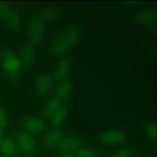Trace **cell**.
Returning a JSON list of instances; mask_svg holds the SVG:
<instances>
[{
  "instance_id": "obj_1",
  "label": "cell",
  "mask_w": 157,
  "mask_h": 157,
  "mask_svg": "<svg viewBox=\"0 0 157 157\" xmlns=\"http://www.w3.org/2000/svg\"><path fill=\"white\" fill-rule=\"evenodd\" d=\"M80 29L77 25H72L58 34L53 40L50 52L55 58H60L73 48L78 42Z\"/></svg>"
},
{
  "instance_id": "obj_2",
  "label": "cell",
  "mask_w": 157,
  "mask_h": 157,
  "mask_svg": "<svg viewBox=\"0 0 157 157\" xmlns=\"http://www.w3.org/2000/svg\"><path fill=\"white\" fill-rule=\"evenodd\" d=\"M0 63L6 75L12 81H17L21 74L23 65L21 60L13 52L6 49L1 54Z\"/></svg>"
},
{
  "instance_id": "obj_3",
  "label": "cell",
  "mask_w": 157,
  "mask_h": 157,
  "mask_svg": "<svg viewBox=\"0 0 157 157\" xmlns=\"http://www.w3.org/2000/svg\"><path fill=\"white\" fill-rule=\"evenodd\" d=\"M44 21L40 16L35 15L30 18L27 25V36L29 44L36 47L39 46L44 38Z\"/></svg>"
},
{
  "instance_id": "obj_4",
  "label": "cell",
  "mask_w": 157,
  "mask_h": 157,
  "mask_svg": "<svg viewBox=\"0 0 157 157\" xmlns=\"http://www.w3.org/2000/svg\"><path fill=\"white\" fill-rule=\"evenodd\" d=\"M0 19L11 30H18L21 25L20 13L8 4L0 2Z\"/></svg>"
},
{
  "instance_id": "obj_5",
  "label": "cell",
  "mask_w": 157,
  "mask_h": 157,
  "mask_svg": "<svg viewBox=\"0 0 157 157\" xmlns=\"http://www.w3.org/2000/svg\"><path fill=\"white\" fill-rule=\"evenodd\" d=\"M124 132L118 129H110L102 132L99 136L101 143L107 146H117L122 144L126 140Z\"/></svg>"
},
{
  "instance_id": "obj_6",
  "label": "cell",
  "mask_w": 157,
  "mask_h": 157,
  "mask_svg": "<svg viewBox=\"0 0 157 157\" xmlns=\"http://www.w3.org/2000/svg\"><path fill=\"white\" fill-rule=\"evenodd\" d=\"M53 77L47 73H42L38 75L34 83V91L39 97L46 96L51 91L53 85Z\"/></svg>"
},
{
  "instance_id": "obj_7",
  "label": "cell",
  "mask_w": 157,
  "mask_h": 157,
  "mask_svg": "<svg viewBox=\"0 0 157 157\" xmlns=\"http://www.w3.org/2000/svg\"><path fill=\"white\" fill-rule=\"evenodd\" d=\"M82 142L80 139L73 135L63 136L56 145L57 149L62 153H72L80 148Z\"/></svg>"
},
{
  "instance_id": "obj_8",
  "label": "cell",
  "mask_w": 157,
  "mask_h": 157,
  "mask_svg": "<svg viewBox=\"0 0 157 157\" xmlns=\"http://www.w3.org/2000/svg\"><path fill=\"white\" fill-rule=\"evenodd\" d=\"M72 66L70 61L67 59L60 60L53 70V80L59 83L67 80L71 74Z\"/></svg>"
},
{
  "instance_id": "obj_9",
  "label": "cell",
  "mask_w": 157,
  "mask_h": 157,
  "mask_svg": "<svg viewBox=\"0 0 157 157\" xmlns=\"http://www.w3.org/2000/svg\"><path fill=\"white\" fill-rule=\"evenodd\" d=\"M17 145L21 152L29 155L34 150L35 143L33 137L27 132H20L17 136Z\"/></svg>"
},
{
  "instance_id": "obj_10",
  "label": "cell",
  "mask_w": 157,
  "mask_h": 157,
  "mask_svg": "<svg viewBox=\"0 0 157 157\" xmlns=\"http://www.w3.org/2000/svg\"><path fill=\"white\" fill-rule=\"evenodd\" d=\"M73 89V83L71 80H66L59 82L54 89V96L62 102L67 99Z\"/></svg>"
},
{
  "instance_id": "obj_11",
  "label": "cell",
  "mask_w": 157,
  "mask_h": 157,
  "mask_svg": "<svg viewBox=\"0 0 157 157\" xmlns=\"http://www.w3.org/2000/svg\"><path fill=\"white\" fill-rule=\"evenodd\" d=\"M23 124L26 130L33 134L39 133L45 128L44 121L36 117H29L26 118Z\"/></svg>"
},
{
  "instance_id": "obj_12",
  "label": "cell",
  "mask_w": 157,
  "mask_h": 157,
  "mask_svg": "<svg viewBox=\"0 0 157 157\" xmlns=\"http://www.w3.org/2000/svg\"><path fill=\"white\" fill-rule=\"evenodd\" d=\"M35 57V47L30 44L24 45L21 50L20 56L19 57L22 63V65L26 67H30L34 63Z\"/></svg>"
},
{
  "instance_id": "obj_13",
  "label": "cell",
  "mask_w": 157,
  "mask_h": 157,
  "mask_svg": "<svg viewBox=\"0 0 157 157\" xmlns=\"http://www.w3.org/2000/svg\"><path fill=\"white\" fill-rule=\"evenodd\" d=\"M63 137V132L59 128H53L48 131L42 139V144L46 147L56 145Z\"/></svg>"
},
{
  "instance_id": "obj_14",
  "label": "cell",
  "mask_w": 157,
  "mask_h": 157,
  "mask_svg": "<svg viewBox=\"0 0 157 157\" xmlns=\"http://www.w3.org/2000/svg\"><path fill=\"white\" fill-rule=\"evenodd\" d=\"M62 105V101L58 98L55 96L50 97L44 105L43 111L44 117L49 119Z\"/></svg>"
},
{
  "instance_id": "obj_15",
  "label": "cell",
  "mask_w": 157,
  "mask_h": 157,
  "mask_svg": "<svg viewBox=\"0 0 157 157\" xmlns=\"http://www.w3.org/2000/svg\"><path fill=\"white\" fill-rule=\"evenodd\" d=\"M155 10L152 9H143L136 13L134 20L140 25H150L155 20Z\"/></svg>"
},
{
  "instance_id": "obj_16",
  "label": "cell",
  "mask_w": 157,
  "mask_h": 157,
  "mask_svg": "<svg viewBox=\"0 0 157 157\" xmlns=\"http://www.w3.org/2000/svg\"><path fill=\"white\" fill-rule=\"evenodd\" d=\"M67 115V108L65 105H62L50 118L49 121L52 127L58 128L64 122Z\"/></svg>"
},
{
  "instance_id": "obj_17",
  "label": "cell",
  "mask_w": 157,
  "mask_h": 157,
  "mask_svg": "<svg viewBox=\"0 0 157 157\" xmlns=\"http://www.w3.org/2000/svg\"><path fill=\"white\" fill-rule=\"evenodd\" d=\"M17 151V145L14 140L11 137L4 138L0 144V151L3 155L9 156H13Z\"/></svg>"
},
{
  "instance_id": "obj_18",
  "label": "cell",
  "mask_w": 157,
  "mask_h": 157,
  "mask_svg": "<svg viewBox=\"0 0 157 157\" xmlns=\"http://www.w3.org/2000/svg\"><path fill=\"white\" fill-rule=\"evenodd\" d=\"M60 14V10L56 7H49L42 10L40 18L44 21H52L56 19Z\"/></svg>"
},
{
  "instance_id": "obj_19",
  "label": "cell",
  "mask_w": 157,
  "mask_h": 157,
  "mask_svg": "<svg viewBox=\"0 0 157 157\" xmlns=\"http://www.w3.org/2000/svg\"><path fill=\"white\" fill-rule=\"evenodd\" d=\"M75 155L76 157H98V153L95 150L86 147H80L75 151Z\"/></svg>"
},
{
  "instance_id": "obj_20",
  "label": "cell",
  "mask_w": 157,
  "mask_h": 157,
  "mask_svg": "<svg viewBox=\"0 0 157 157\" xmlns=\"http://www.w3.org/2000/svg\"><path fill=\"white\" fill-rule=\"evenodd\" d=\"M134 153L135 151L132 148H124L113 152L109 157H133Z\"/></svg>"
},
{
  "instance_id": "obj_21",
  "label": "cell",
  "mask_w": 157,
  "mask_h": 157,
  "mask_svg": "<svg viewBox=\"0 0 157 157\" xmlns=\"http://www.w3.org/2000/svg\"><path fill=\"white\" fill-rule=\"evenodd\" d=\"M145 132L147 137L151 140H154L156 138V126L153 121L148 123L145 126Z\"/></svg>"
},
{
  "instance_id": "obj_22",
  "label": "cell",
  "mask_w": 157,
  "mask_h": 157,
  "mask_svg": "<svg viewBox=\"0 0 157 157\" xmlns=\"http://www.w3.org/2000/svg\"><path fill=\"white\" fill-rule=\"evenodd\" d=\"M9 117L7 110L0 107V130L5 129L9 124Z\"/></svg>"
},
{
  "instance_id": "obj_23",
  "label": "cell",
  "mask_w": 157,
  "mask_h": 157,
  "mask_svg": "<svg viewBox=\"0 0 157 157\" xmlns=\"http://www.w3.org/2000/svg\"><path fill=\"white\" fill-rule=\"evenodd\" d=\"M59 157H76V156L72 153H62Z\"/></svg>"
},
{
  "instance_id": "obj_24",
  "label": "cell",
  "mask_w": 157,
  "mask_h": 157,
  "mask_svg": "<svg viewBox=\"0 0 157 157\" xmlns=\"http://www.w3.org/2000/svg\"><path fill=\"white\" fill-rule=\"evenodd\" d=\"M4 139V137H3V134H2V132L1 131V130H0V144H1V143L2 142V140Z\"/></svg>"
},
{
  "instance_id": "obj_25",
  "label": "cell",
  "mask_w": 157,
  "mask_h": 157,
  "mask_svg": "<svg viewBox=\"0 0 157 157\" xmlns=\"http://www.w3.org/2000/svg\"><path fill=\"white\" fill-rule=\"evenodd\" d=\"M1 157H12V156H6V155H2Z\"/></svg>"
},
{
  "instance_id": "obj_26",
  "label": "cell",
  "mask_w": 157,
  "mask_h": 157,
  "mask_svg": "<svg viewBox=\"0 0 157 157\" xmlns=\"http://www.w3.org/2000/svg\"><path fill=\"white\" fill-rule=\"evenodd\" d=\"M1 54H2V52L0 50V61H1Z\"/></svg>"
}]
</instances>
